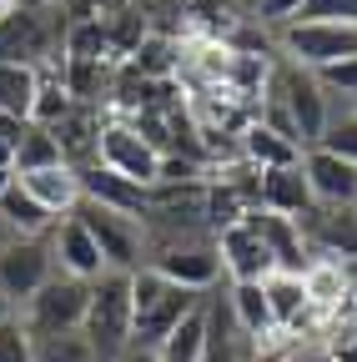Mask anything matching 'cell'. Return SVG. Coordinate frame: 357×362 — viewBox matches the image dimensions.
Instances as JSON below:
<instances>
[{"mask_svg": "<svg viewBox=\"0 0 357 362\" xmlns=\"http://www.w3.org/2000/svg\"><path fill=\"white\" fill-rule=\"evenodd\" d=\"M201 297H206V292H187V287L166 282L161 272H151V267L131 272V342L161 347V342L201 307Z\"/></svg>", "mask_w": 357, "mask_h": 362, "instance_id": "cell-1", "label": "cell"}, {"mask_svg": "<svg viewBox=\"0 0 357 362\" xmlns=\"http://www.w3.org/2000/svg\"><path fill=\"white\" fill-rule=\"evenodd\" d=\"M81 332L96 347L101 362H116L131 347V272H101L91 282V302H86Z\"/></svg>", "mask_w": 357, "mask_h": 362, "instance_id": "cell-2", "label": "cell"}, {"mask_svg": "<svg viewBox=\"0 0 357 362\" xmlns=\"http://www.w3.org/2000/svg\"><path fill=\"white\" fill-rule=\"evenodd\" d=\"M272 86H277V96L287 101L292 121H297L302 151H307V146H317L322 136H327V126H332V116L347 111L342 101L327 96V86L317 81V71H302V66H292V61H282V56L272 61Z\"/></svg>", "mask_w": 357, "mask_h": 362, "instance_id": "cell-3", "label": "cell"}, {"mask_svg": "<svg viewBox=\"0 0 357 362\" xmlns=\"http://www.w3.org/2000/svg\"><path fill=\"white\" fill-rule=\"evenodd\" d=\"M71 216H76L86 232H91V242L101 247L106 272H141V267H146V226H141V216L111 211V206H96V202H81Z\"/></svg>", "mask_w": 357, "mask_h": 362, "instance_id": "cell-4", "label": "cell"}, {"mask_svg": "<svg viewBox=\"0 0 357 362\" xmlns=\"http://www.w3.org/2000/svg\"><path fill=\"white\" fill-rule=\"evenodd\" d=\"M86 302H91V282H76V277H61V272H56L25 307H16V317H21V327L30 332V342H40V337L81 332Z\"/></svg>", "mask_w": 357, "mask_h": 362, "instance_id": "cell-5", "label": "cell"}, {"mask_svg": "<svg viewBox=\"0 0 357 362\" xmlns=\"http://www.w3.org/2000/svg\"><path fill=\"white\" fill-rule=\"evenodd\" d=\"M272 40H277V56L302 71H322L357 56V25H342V21H292Z\"/></svg>", "mask_w": 357, "mask_h": 362, "instance_id": "cell-6", "label": "cell"}, {"mask_svg": "<svg viewBox=\"0 0 357 362\" xmlns=\"http://www.w3.org/2000/svg\"><path fill=\"white\" fill-rule=\"evenodd\" d=\"M56 277V257H51V232L46 237H6L0 242V297L25 307L40 287Z\"/></svg>", "mask_w": 357, "mask_h": 362, "instance_id": "cell-7", "label": "cell"}, {"mask_svg": "<svg viewBox=\"0 0 357 362\" xmlns=\"http://www.w3.org/2000/svg\"><path fill=\"white\" fill-rule=\"evenodd\" d=\"M96 161L116 176H126L131 187H156V171H161V151L146 141V136L131 126V121H101V136H96Z\"/></svg>", "mask_w": 357, "mask_h": 362, "instance_id": "cell-8", "label": "cell"}, {"mask_svg": "<svg viewBox=\"0 0 357 362\" xmlns=\"http://www.w3.org/2000/svg\"><path fill=\"white\" fill-rule=\"evenodd\" d=\"M151 272H161L166 282L187 287V292H211L221 277V257H216V237H197V242H176V247H161L146 257Z\"/></svg>", "mask_w": 357, "mask_h": 362, "instance_id": "cell-9", "label": "cell"}, {"mask_svg": "<svg viewBox=\"0 0 357 362\" xmlns=\"http://www.w3.org/2000/svg\"><path fill=\"white\" fill-rule=\"evenodd\" d=\"M292 221L307 237L312 257H332V262H352L357 257V206H307Z\"/></svg>", "mask_w": 357, "mask_h": 362, "instance_id": "cell-10", "label": "cell"}, {"mask_svg": "<svg viewBox=\"0 0 357 362\" xmlns=\"http://www.w3.org/2000/svg\"><path fill=\"white\" fill-rule=\"evenodd\" d=\"M216 257H221V277H227V282H262V277H272V257H267L257 226H252V211L237 226L216 232Z\"/></svg>", "mask_w": 357, "mask_h": 362, "instance_id": "cell-11", "label": "cell"}, {"mask_svg": "<svg viewBox=\"0 0 357 362\" xmlns=\"http://www.w3.org/2000/svg\"><path fill=\"white\" fill-rule=\"evenodd\" d=\"M302 176H307L312 206H352L357 202V166L332 156L327 146H307L302 151Z\"/></svg>", "mask_w": 357, "mask_h": 362, "instance_id": "cell-12", "label": "cell"}, {"mask_svg": "<svg viewBox=\"0 0 357 362\" xmlns=\"http://www.w3.org/2000/svg\"><path fill=\"white\" fill-rule=\"evenodd\" d=\"M51 257H56V272L61 277H76V282H96L106 262H101V247L91 242V232L76 221V216H61L51 226Z\"/></svg>", "mask_w": 357, "mask_h": 362, "instance_id": "cell-13", "label": "cell"}, {"mask_svg": "<svg viewBox=\"0 0 357 362\" xmlns=\"http://www.w3.org/2000/svg\"><path fill=\"white\" fill-rule=\"evenodd\" d=\"M252 226H257L267 257H272V272H292V277H302L307 262H312V247L297 232V221L292 216H277V211H252Z\"/></svg>", "mask_w": 357, "mask_h": 362, "instance_id": "cell-14", "label": "cell"}, {"mask_svg": "<svg viewBox=\"0 0 357 362\" xmlns=\"http://www.w3.org/2000/svg\"><path fill=\"white\" fill-rule=\"evenodd\" d=\"M76 181H81V202H96V206H111V211H131V216L146 211V187H131L126 176L106 171L101 161L76 166Z\"/></svg>", "mask_w": 357, "mask_h": 362, "instance_id": "cell-15", "label": "cell"}, {"mask_svg": "<svg viewBox=\"0 0 357 362\" xmlns=\"http://www.w3.org/2000/svg\"><path fill=\"white\" fill-rule=\"evenodd\" d=\"M307 206H312V192H307L302 161H297V166H272V171H257V211L302 216Z\"/></svg>", "mask_w": 357, "mask_h": 362, "instance_id": "cell-16", "label": "cell"}, {"mask_svg": "<svg viewBox=\"0 0 357 362\" xmlns=\"http://www.w3.org/2000/svg\"><path fill=\"white\" fill-rule=\"evenodd\" d=\"M227 292V307H232V322H237V332L252 342V352L277 332V322H272V307H267V292H262V282H227L221 287Z\"/></svg>", "mask_w": 357, "mask_h": 362, "instance_id": "cell-17", "label": "cell"}, {"mask_svg": "<svg viewBox=\"0 0 357 362\" xmlns=\"http://www.w3.org/2000/svg\"><path fill=\"white\" fill-rule=\"evenodd\" d=\"M21 187L35 197L40 211H51L56 221L71 216L81 206V181H76V166H46V171H30V176H16Z\"/></svg>", "mask_w": 357, "mask_h": 362, "instance_id": "cell-18", "label": "cell"}, {"mask_svg": "<svg viewBox=\"0 0 357 362\" xmlns=\"http://www.w3.org/2000/svg\"><path fill=\"white\" fill-rule=\"evenodd\" d=\"M101 111L96 106H76L71 116H61L56 126H46L56 136V146L66 156V166H86V161H96V136H101Z\"/></svg>", "mask_w": 357, "mask_h": 362, "instance_id": "cell-19", "label": "cell"}, {"mask_svg": "<svg viewBox=\"0 0 357 362\" xmlns=\"http://www.w3.org/2000/svg\"><path fill=\"white\" fill-rule=\"evenodd\" d=\"M237 156H242L252 171H272V166H297V161H302V151H297L292 141H282L277 131H267L257 116L237 131Z\"/></svg>", "mask_w": 357, "mask_h": 362, "instance_id": "cell-20", "label": "cell"}, {"mask_svg": "<svg viewBox=\"0 0 357 362\" xmlns=\"http://www.w3.org/2000/svg\"><path fill=\"white\" fill-rule=\"evenodd\" d=\"M0 221H6V232H11V237H46L51 226H56V216H51V211H40L35 197L21 187V181H11L6 197H0Z\"/></svg>", "mask_w": 357, "mask_h": 362, "instance_id": "cell-21", "label": "cell"}, {"mask_svg": "<svg viewBox=\"0 0 357 362\" xmlns=\"http://www.w3.org/2000/svg\"><path fill=\"white\" fill-rule=\"evenodd\" d=\"M35 86H40V71H35V66H21V61H0V116L30 121V106H35Z\"/></svg>", "mask_w": 357, "mask_h": 362, "instance_id": "cell-22", "label": "cell"}, {"mask_svg": "<svg viewBox=\"0 0 357 362\" xmlns=\"http://www.w3.org/2000/svg\"><path fill=\"white\" fill-rule=\"evenodd\" d=\"M46 166H66L56 136L46 126H25L21 141H16V156H11V171L16 176H30V171H46Z\"/></svg>", "mask_w": 357, "mask_h": 362, "instance_id": "cell-23", "label": "cell"}, {"mask_svg": "<svg viewBox=\"0 0 357 362\" xmlns=\"http://www.w3.org/2000/svg\"><path fill=\"white\" fill-rule=\"evenodd\" d=\"M201 347H206V317H201V307H197L187 322L156 347V357H161V362H201Z\"/></svg>", "mask_w": 357, "mask_h": 362, "instance_id": "cell-24", "label": "cell"}, {"mask_svg": "<svg viewBox=\"0 0 357 362\" xmlns=\"http://www.w3.org/2000/svg\"><path fill=\"white\" fill-rule=\"evenodd\" d=\"M35 362H101L96 347L86 342V332H61V337H40Z\"/></svg>", "mask_w": 357, "mask_h": 362, "instance_id": "cell-25", "label": "cell"}, {"mask_svg": "<svg viewBox=\"0 0 357 362\" xmlns=\"http://www.w3.org/2000/svg\"><path fill=\"white\" fill-rule=\"evenodd\" d=\"M317 146H327L332 156H342V161L357 166V116H352V111H337L332 126H327V136H322Z\"/></svg>", "mask_w": 357, "mask_h": 362, "instance_id": "cell-26", "label": "cell"}, {"mask_svg": "<svg viewBox=\"0 0 357 362\" xmlns=\"http://www.w3.org/2000/svg\"><path fill=\"white\" fill-rule=\"evenodd\" d=\"M317 81L327 86V96H332V101L352 106V101H357V56H347V61H337V66H322Z\"/></svg>", "mask_w": 357, "mask_h": 362, "instance_id": "cell-27", "label": "cell"}, {"mask_svg": "<svg viewBox=\"0 0 357 362\" xmlns=\"http://www.w3.org/2000/svg\"><path fill=\"white\" fill-rule=\"evenodd\" d=\"M0 362H35V342H30V332L21 327L16 312L0 322Z\"/></svg>", "mask_w": 357, "mask_h": 362, "instance_id": "cell-28", "label": "cell"}, {"mask_svg": "<svg viewBox=\"0 0 357 362\" xmlns=\"http://www.w3.org/2000/svg\"><path fill=\"white\" fill-rule=\"evenodd\" d=\"M297 21H342V25H357V0H307Z\"/></svg>", "mask_w": 357, "mask_h": 362, "instance_id": "cell-29", "label": "cell"}, {"mask_svg": "<svg viewBox=\"0 0 357 362\" xmlns=\"http://www.w3.org/2000/svg\"><path fill=\"white\" fill-rule=\"evenodd\" d=\"M25 126H30V121H16V116H0V146H16Z\"/></svg>", "mask_w": 357, "mask_h": 362, "instance_id": "cell-30", "label": "cell"}, {"mask_svg": "<svg viewBox=\"0 0 357 362\" xmlns=\"http://www.w3.org/2000/svg\"><path fill=\"white\" fill-rule=\"evenodd\" d=\"M116 362H161V357H156V347H141V342H131V347H126Z\"/></svg>", "mask_w": 357, "mask_h": 362, "instance_id": "cell-31", "label": "cell"}, {"mask_svg": "<svg viewBox=\"0 0 357 362\" xmlns=\"http://www.w3.org/2000/svg\"><path fill=\"white\" fill-rule=\"evenodd\" d=\"M61 0H16V11H30V16H40V11H56Z\"/></svg>", "mask_w": 357, "mask_h": 362, "instance_id": "cell-32", "label": "cell"}, {"mask_svg": "<svg viewBox=\"0 0 357 362\" xmlns=\"http://www.w3.org/2000/svg\"><path fill=\"white\" fill-rule=\"evenodd\" d=\"M11 181H16V171H6V166H0V197H6V187H11Z\"/></svg>", "mask_w": 357, "mask_h": 362, "instance_id": "cell-33", "label": "cell"}, {"mask_svg": "<svg viewBox=\"0 0 357 362\" xmlns=\"http://www.w3.org/2000/svg\"><path fill=\"white\" fill-rule=\"evenodd\" d=\"M6 317H11V302H6V297H0V322H6Z\"/></svg>", "mask_w": 357, "mask_h": 362, "instance_id": "cell-34", "label": "cell"}, {"mask_svg": "<svg viewBox=\"0 0 357 362\" xmlns=\"http://www.w3.org/2000/svg\"><path fill=\"white\" fill-rule=\"evenodd\" d=\"M6 237H11V232H6V221H0V242H6Z\"/></svg>", "mask_w": 357, "mask_h": 362, "instance_id": "cell-35", "label": "cell"}, {"mask_svg": "<svg viewBox=\"0 0 357 362\" xmlns=\"http://www.w3.org/2000/svg\"><path fill=\"white\" fill-rule=\"evenodd\" d=\"M347 111H352V116H357V101H352V106H347Z\"/></svg>", "mask_w": 357, "mask_h": 362, "instance_id": "cell-36", "label": "cell"}, {"mask_svg": "<svg viewBox=\"0 0 357 362\" xmlns=\"http://www.w3.org/2000/svg\"><path fill=\"white\" fill-rule=\"evenodd\" d=\"M242 6H247V11H252V0H242Z\"/></svg>", "mask_w": 357, "mask_h": 362, "instance_id": "cell-37", "label": "cell"}, {"mask_svg": "<svg viewBox=\"0 0 357 362\" xmlns=\"http://www.w3.org/2000/svg\"><path fill=\"white\" fill-rule=\"evenodd\" d=\"M352 206H357V202H352Z\"/></svg>", "mask_w": 357, "mask_h": 362, "instance_id": "cell-38", "label": "cell"}]
</instances>
